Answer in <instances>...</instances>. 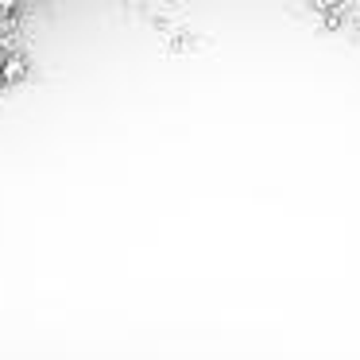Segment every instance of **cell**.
Returning a JSON list of instances; mask_svg holds the SVG:
<instances>
[{"mask_svg": "<svg viewBox=\"0 0 360 360\" xmlns=\"http://www.w3.org/2000/svg\"><path fill=\"white\" fill-rule=\"evenodd\" d=\"M0 70H4V82H20L27 74V55H20V51L0 55Z\"/></svg>", "mask_w": 360, "mask_h": 360, "instance_id": "1", "label": "cell"}, {"mask_svg": "<svg viewBox=\"0 0 360 360\" xmlns=\"http://www.w3.org/2000/svg\"><path fill=\"white\" fill-rule=\"evenodd\" d=\"M0 86H4V70H0Z\"/></svg>", "mask_w": 360, "mask_h": 360, "instance_id": "2", "label": "cell"}]
</instances>
